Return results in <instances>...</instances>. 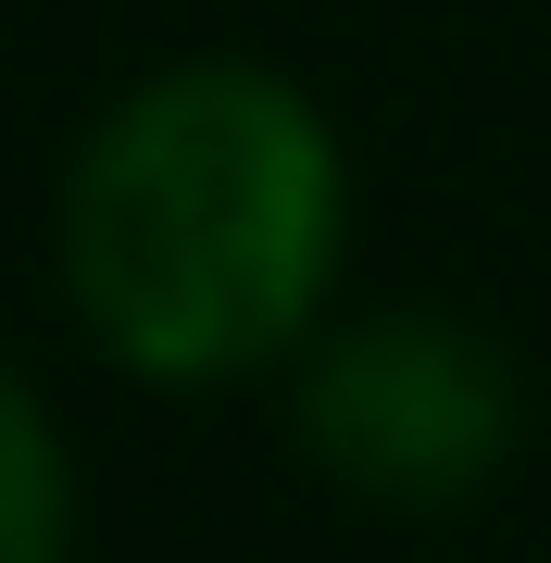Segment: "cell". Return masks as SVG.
<instances>
[{
	"label": "cell",
	"mask_w": 551,
	"mask_h": 563,
	"mask_svg": "<svg viewBox=\"0 0 551 563\" xmlns=\"http://www.w3.org/2000/svg\"><path fill=\"white\" fill-rule=\"evenodd\" d=\"M88 351L139 388L288 376L351 263V151L288 63L176 51L88 113L51 201Z\"/></svg>",
	"instance_id": "1"
},
{
	"label": "cell",
	"mask_w": 551,
	"mask_h": 563,
	"mask_svg": "<svg viewBox=\"0 0 551 563\" xmlns=\"http://www.w3.org/2000/svg\"><path fill=\"white\" fill-rule=\"evenodd\" d=\"M527 426V376L476 313L401 301V313H351L288 363V439L327 488L376 514H464L476 488L514 463Z\"/></svg>",
	"instance_id": "2"
},
{
	"label": "cell",
	"mask_w": 551,
	"mask_h": 563,
	"mask_svg": "<svg viewBox=\"0 0 551 563\" xmlns=\"http://www.w3.org/2000/svg\"><path fill=\"white\" fill-rule=\"evenodd\" d=\"M76 526H88V488L63 451V413L0 351V563H76Z\"/></svg>",
	"instance_id": "3"
}]
</instances>
